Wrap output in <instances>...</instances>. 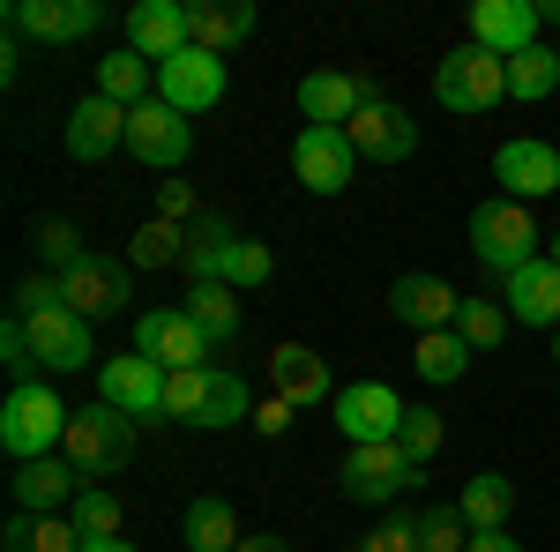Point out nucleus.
I'll return each mask as SVG.
<instances>
[{
  "label": "nucleus",
  "mask_w": 560,
  "mask_h": 552,
  "mask_svg": "<svg viewBox=\"0 0 560 552\" xmlns=\"http://www.w3.org/2000/svg\"><path fill=\"white\" fill-rule=\"evenodd\" d=\"M68 403L52 396L45 381L31 388H8V403H0V448L15 456V463H38V456H60V441H68Z\"/></svg>",
  "instance_id": "obj_1"
},
{
  "label": "nucleus",
  "mask_w": 560,
  "mask_h": 552,
  "mask_svg": "<svg viewBox=\"0 0 560 552\" xmlns=\"http://www.w3.org/2000/svg\"><path fill=\"white\" fill-rule=\"evenodd\" d=\"M471 255L493 277H516L523 261H538V216H530V202H509V195L478 202L471 210Z\"/></svg>",
  "instance_id": "obj_2"
},
{
  "label": "nucleus",
  "mask_w": 560,
  "mask_h": 552,
  "mask_svg": "<svg viewBox=\"0 0 560 552\" xmlns=\"http://www.w3.org/2000/svg\"><path fill=\"white\" fill-rule=\"evenodd\" d=\"M433 97H441L448 113H464V120H478V113H493V105L509 97V60L464 38L456 52H448V60H441V75H433Z\"/></svg>",
  "instance_id": "obj_3"
},
{
  "label": "nucleus",
  "mask_w": 560,
  "mask_h": 552,
  "mask_svg": "<svg viewBox=\"0 0 560 552\" xmlns=\"http://www.w3.org/2000/svg\"><path fill=\"white\" fill-rule=\"evenodd\" d=\"M60 456L83 470V485H105V470H120L135 456V419H128V411H113V403H90V411L68 419Z\"/></svg>",
  "instance_id": "obj_4"
},
{
  "label": "nucleus",
  "mask_w": 560,
  "mask_h": 552,
  "mask_svg": "<svg viewBox=\"0 0 560 552\" xmlns=\"http://www.w3.org/2000/svg\"><path fill=\"white\" fill-rule=\"evenodd\" d=\"M135 351H142L150 366H165V374H187V366H210L217 359V343L195 329L187 306H150V314L135 321Z\"/></svg>",
  "instance_id": "obj_5"
},
{
  "label": "nucleus",
  "mask_w": 560,
  "mask_h": 552,
  "mask_svg": "<svg viewBox=\"0 0 560 552\" xmlns=\"http://www.w3.org/2000/svg\"><path fill=\"white\" fill-rule=\"evenodd\" d=\"M337 433H345L351 448H374V441H396L404 433V396L396 388H382V381H351V388H337Z\"/></svg>",
  "instance_id": "obj_6"
},
{
  "label": "nucleus",
  "mask_w": 560,
  "mask_h": 552,
  "mask_svg": "<svg viewBox=\"0 0 560 552\" xmlns=\"http://www.w3.org/2000/svg\"><path fill=\"white\" fill-rule=\"evenodd\" d=\"M128 150L142 157L150 172H165L173 179L179 165H187V150H195V134H187V113H173L165 97H142L128 113Z\"/></svg>",
  "instance_id": "obj_7"
},
{
  "label": "nucleus",
  "mask_w": 560,
  "mask_h": 552,
  "mask_svg": "<svg viewBox=\"0 0 560 552\" xmlns=\"http://www.w3.org/2000/svg\"><path fill=\"white\" fill-rule=\"evenodd\" d=\"M23 329H31V351H38V366L52 374H83L90 359H97V337H90V321L75 306H45V314H23Z\"/></svg>",
  "instance_id": "obj_8"
},
{
  "label": "nucleus",
  "mask_w": 560,
  "mask_h": 552,
  "mask_svg": "<svg viewBox=\"0 0 560 552\" xmlns=\"http://www.w3.org/2000/svg\"><path fill=\"white\" fill-rule=\"evenodd\" d=\"M128 261H105V255H83L75 269H60V306H75L83 321H105V314H128Z\"/></svg>",
  "instance_id": "obj_9"
},
{
  "label": "nucleus",
  "mask_w": 560,
  "mask_h": 552,
  "mask_svg": "<svg viewBox=\"0 0 560 552\" xmlns=\"http://www.w3.org/2000/svg\"><path fill=\"white\" fill-rule=\"evenodd\" d=\"M97 23H105L97 0H15L8 8V31L38 38V45H83V38H97Z\"/></svg>",
  "instance_id": "obj_10"
},
{
  "label": "nucleus",
  "mask_w": 560,
  "mask_h": 552,
  "mask_svg": "<svg viewBox=\"0 0 560 552\" xmlns=\"http://www.w3.org/2000/svg\"><path fill=\"white\" fill-rule=\"evenodd\" d=\"M382 90L366 83V75H345V68H314L300 83V120L306 128H351L366 105H374Z\"/></svg>",
  "instance_id": "obj_11"
},
{
  "label": "nucleus",
  "mask_w": 560,
  "mask_h": 552,
  "mask_svg": "<svg viewBox=\"0 0 560 552\" xmlns=\"http://www.w3.org/2000/svg\"><path fill=\"white\" fill-rule=\"evenodd\" d=\"M158 97H165L173 113H187V120H195V113H217V105H224V60L202 52V45H187L179 60L158 68Z\"/></svg>",
  "instance_id": "obj_12"
},
{
  "label": "nucleus",
  "mask_w": 560,
  "mask_h": 552,
  "mask_svg": "<svg viewBox=\"0 0 560 552\" xmlns=\"http://www.w3.org/2000/svg\"><path fill=\"white\" fill-rule=\"evenodd\" d=\"M97 403L128 411L135 425H142V419H165V366H150L142 351H120V359H105V381H97Z\"/></svg>",
  "instance_id": "obj_13"
},
{
  "label": "nucleus",
  "mask_w": 560,
  "mask_h": 552,
  "mask_svg": "<svg viewBox=\"0 0 560 552\" xmlns=\"http://www.w3.org/2000/svg\"><path fill=\"white\" fill-rule=\"evenodd\" d=\"M292 172H300V187H314V195H345L351 172H359V150H351L345 128H300Z\"/></svg>",
  "instance_id": "obj_14"
},
{
  "label": "nucleus",
  "mask_w": 560,
  "mask_h": 552,
  "mask_svg": "<svg viewBox=\"0 0 560 552\" xmlns=\"http://www.w3.org/2000/svg\"><path fill=\"white\" fill-rule=\"evenodd\" d=\"M404 485H419V463L404 456V441H374L345 456V501H396Z\"/></svg>",
  "instance_id": "obj_15"
},
{
  "label": "nucleus",
  "mask_w": 560,
  "mask_h": 552,
  "mask_svg": "<svg viewBox=\"0 0 560 552\" xmlns=\"http://www.w3.org/2000/svg\"><path fill=\"white\" fill-rule=\"evenodd\" d=\"M493 179H501L509 202H538V195H553V187H560V150H553V142H538V134L501 142V150H493Z\"/></svg>",
  "instance_id": "obj_16"
},
{
  "label": "nucleus",
  "mask_w": 560,
  "mask_h": 552,
  "mask_svg": "<svg viewBox=\"0 0 560 552\" xmlns=\"http://www.w3.org/2000/svg\"><path fill=\"white\" fill-rule=\"evenodd\" d=\"M388 314H396L411 337H433V329H456V321H464V292L441 284V277H396Z\"/></svg>",
  "instance_id": "obj_17"
},
{
  "label": "nucleus",
  "mask_w": 560,
  "mask_h": 552,
  "mask_svg": "<svg viewBox=\"0 0 560 552\" xmlns=\"http://www.w3.org/2000/svg\"><path fill=\"white\" fill-rule=\"evenodd\" d=\"M187 0H135L128 8V52H142L150 68H165L187 52Z\"/></svg>",
  "instance_id": "obj_18"
},
{
  "label": "nucleus",
  "mask_w": 560,
  "mask_h": 552,
  "mask_svg": "<svg viewBox=\"0 0 560 552\" xmlns=\"http://www.w3.org/2000/svg\"><path fill=\"white\" fill-rule=\"evenodd\" d=\"M269 396H284L292 411H306V403H337L329 359L306 351V343H277V351H269Z\"/></svg>",
  "instance_id": "obj_19"
},
{
  "label": "nucleus",
  "mask_w": 560,
  "mask_h": 552,
  "mask_svg": "<svg viewBox=\"0 0 560 552\" xmlns=\"http://www.w3.org/2000/svg\"><path fill=\"white\" fill-rule=\"evenodd\" d=\"M501 306L523 329H560V261L538 255V261H523L516 277H501Z\"/></svg>",
  "instance_id": "obj_20"
},
{
  "label": "nucleus",
  "mask_w": 560,
  "mask_h": 552,
  "mask_svg": "<svg viewBox=\"0 0 560 552\" xmlns=\"http://www.w3.org/2000/svg\"><path fill=\"white\" fill-rule=\"evenodd\" d=\"M8 493H15V508H23V515H60V508H75L83 470L68 463V456H38V463H15Z\"/></svg>",
  "instance_id": "obj_21"
},
{
  "label": "nucleus",
  "mask_w": 560,
  "mask_h": 552,
  "mask_svg": "<svg viewBox=\"0 0 560 552\" xmlns=\"http://www.w3.org/2000/svg\"><path fill=\"white\" fill-rule=\"evenodd\" d=\"M538 8L530 0H471V45H486V52H501V60H516V52H530L538 45Z\"/></svg>",
  "instance_id": "obj_22"
},
{
  "label": "nucleus",
  "mask_w": 560,
  "mask_h": 552,
  "mask_svg": "<svg viewBox=\"0 0 560 552\" xmlns=\"http://www.w3.org/2000/svg\"><path fill=\"white\" fill-rule=\"evenodd\" d=\"M113 150H128V105H113V97H97V90H90L83 105L68 113V157L105 165Z\"/></svg>",
  "instance_id": "obj_23"
},
{
  "label": "nucleus",
  "mask_w": 560,
  "mask_h": 552,
  "mask_svg": "<svg viewBox=\"0 0 560 552\" xmlns=\"http://www.w3.org/2000/svg\"><path fill=\"white\" fill-rule=\"evenodd\" d=\"M345 134H351V150H359V157H374V165H404V157L419 150L411 113H404V105H388V97H374V105H366Z\"/></svg>",
  "instance_id": "obj_24"
},
{
  "label": "nucleus",
  "mask_w": 560,
  "mask_h": 552,
  "mask_svg": "<svg viewBox=\"0 0 560 552\" xmlns=\"http://www.w3.org/2000/svg\"><path fill=\"white\" fill-rule=\"evenodd\" d=\"M255 31V8L247 0H187V38L202 45V52H232V45Z\"/></svg>",
  "instance_id": "obj_25"
},
{
  "label": "nucleus",
  "mask_w": 560,
  "mask_h": 552,
  "mask_svg": "<svg viewBox=\"0 0 560 552\" xmlns=\"http://www.w3.org/2000/svg\"><path fill=\"white\" fill-rule=\"evenodd\" d=\"M0 552H83V530L68 515H8L0 522Z\"/></svg>",
  "instance_id": "obj_26"
},
{
  "label": "nucleus",
  "mask_w": 560,
  "mask_h": 552,
  "mask_svg": "<svg viewBox=\"0 0 560 552\" xmlns=\"http://www.w3.org/2000/svg\"><path fill=\"white\" fill-rule=\"evenodd\" d=\"M464 522H471V538H493V530H509V508H516V485L501 478V470H478L464 478Z\"/></svg>",
  "instance_id": "obj_27"
},
{
  "label": "nucleus",
  "mask_w": 560,
  "mask_h": 552,
  "mask_svg": "<svg viewBox=\"0 0 560 552\" xmlns=\"http://www.w3.org/2000/svg\"><path fill=\"white\" fill-rule=\"evenodd\" d=\"M232 247H240V232H232V224L210 210L202 224H187V261H179V269H187L195 284H224V261H232Z\"/></svg>",
  "instance_id": "obj_28"
},
{
  "label": "nucleus",
  "mask_w": 560,
  "mask_h": 552,
  "mask_svg": "<svg viewBox=\"0 0 560 552\" xmlns=\"http://www.w3.org/2000/svg\"><path fill=\"white\" fill-rule=\"evenodd\" d=\"M224 425H255V396L232 366H210V388H202V419L195 433H224Z\"/></svg>",
  "instance_id": "obj_29"
},
{
  "label": "nucleus",
  "mask_w": 560,
  "mask_h": 552,
  "mask_svg": "<svg viewBox=\"0 0 560 552\" xmlns=\"http://www.w3.org/2000/svg\"><path fill=\"white\" fill-rule=\"evenodd\" d=\"M97 97H113V105H142V97H158V68L142 60V52H105L97 60Z\"/></svg>",
  "instance_id": "obj_30"
},
{
  "label": "nucleus",
  "mask_w": 560,
  "mask_h": 552,
  "mask_svg": "<svg viewBox=\"0 0 560 552\" xmlns=\"http://www.w3.org/2000/svg\"><path fill=\"white\" fill-rule=\"evenodd\" d=\"M179 538H187V552H232L240 545V515H232V501L202 493V501L187 508V522H179Z\"/></svg>",
  "instance_id": "obj_31"
},
{
  "label": "nucleus",
  "mask_w": 560,
  "mask_h": 552,
  "mask_svg": "<svg viewBox=\"0 0 560 552\" xmlns=\"http://www.w3.org/2000/svg\"><path fill=\"white\" fill-rule=\"evenodd\" d=\"M179 306L195 314V329H202V337H210L217 351L240 337V298H232V284H195V292L179 298Z\"/></svg>",
  "instance_id": "obj_32"
},
{
  "label": "nucleus",
  "mask_w": 560,
  "mask_h": 552,
  "mask_svg": "<svg viewBox=\"0 0 560 552\" xmlns=\"http://www.w3.org/2000/svg\"><path fill=\"white\" fill-rule=\"evenodd\" d=\"M553 90H560V52L553 45H530V52L509 60V97L538 105V97H553Z\"/></svg>",
  "instance_id": "obj_33"
},
{
  "label": "nucleus",
  "mask_w": 560,
  "mask_h": 552,
  "mask_svg": "<svg viewBox=\"0 0 560 552\" xmlns=\"http://www.w3.org/2000/svg\"><path fill=\"white\" fill-rule=\"evenodd\" d=\"M128 261H135V269H179V261H187V232H179V224H165V216H150V224L135 232Z\"/></svg>",
  "instance_id": "obj_34"
},
{
  "label": "nucleus",
  "mask_w": 560,
  "mask_h": 552,
  "mask_svg": "<svg viewBox=\"0 0 560 552\" xmlns=\"http://www.w3.org/2000/svg\"><path fill=\"white\" fill-rule=\"evenodd\" d=\"M427 381H464V366H471V343L456 337V329H433V337H419V359H411Z\"/></svg>",
  "instance_id": "obj_35"
},
{
  "label": "nucleus",
  "mask_w": 560,
  "mask_h": 552,
  "mask_svg": "<svg viewBox=\"0 0 560 552\" xmlns=\"http://www.w3.org/2000/svg\"><path fill=\"white\" fill-rule=\"evenodd\" d=\"M509 321H516V314H509L501 298H464V321H456V337L471 343V351H501V343H509Z\"/></svg>",
  "instance_id": "obj_36"
},
{
  "label": "nucleus",
  "mask_w": 560,
  "mask_h": 552,
  "mask_svg": "<svg viewBox=\"0 0 560 552\" xmlns=\"http://www.w3.org/2000/svg\"><path fill=\"white\" fill-rule=\"evenodd\" d=\"M68 522L83 530V545H90V538H120V501H113L105 485H83L75 508H68Z\"/></svg>",
  "instance_id": "obj_37"
},
{
  "label": "nucleus",
  "mask_w": 560,
  "mask_h": 552,
  "mask_svg": "<svg viewBox=\"0 0 560 552\" xmlns=\"http://www.w3.org/2000/svg\"><path fill=\"white\" fill-rule=\"evenodd\" d=\"M419 552H471V522H464V508H456V501L419 515Z\"/></svg>",
  "instance_id": "obj_38"
},
{
  "label": "nucleus",
  "mask_w": 560,
  "mask_h": 552,
  "mask_svg": "<svg viewBox=\"0 0 560 552\" xmlns=\"http://www.w3.org/2000/svg\"><path fill=\"white\" fill-rule=\"evenodd\" d=\"M0 366H8V381H15V388L38 381V351H31V329H23V314H8V321H0Z\"/></svg>",
  "instance_id": "obj_39"
},
{
  "label": "nucleus",
  "mask_w": 560,
  "mask_h": 552,
  "mask_svg": "<svg viewBox=\"0 0 560 552\" xmlns=\"http://www.w3.org/2000/svg\"><path fill=\"white\" fill-rule=\"evenodd\" d=\"M202 388H210V366L165 374V419H173V425H195V419H202Z\"/></svg>",
  "instance_id": "obj_40"
},
{
  "label": "nucleus",
  "mask_w": 560,
  "mask_h": 552,
  "mask_svg": "<svg viewBox=\"0 0 560 552\" xmlns=\"http://www.w3.org/2000/svg\"><path fill=\"white\" fill-rule=\"evenodd\" d=\"M38 255H45V277H60V269L83 261V239H75L68 216H38Z\"/></svg>",
  "instance_id": "obj_41"
},
{
  "label": "nucleus",
  "mask_w": 560,
  "mask_h": 552,
  "mask_svg": "<svg viewBox=\"0 0 560 552\" xmlns=\"http://www.w3.org/2000/svg\"><path fill=\"white\" fill-rule=\"evenodd\" d=\"M396 441H404V456H411V463H433V456H441V411H433V403H411Z\"/></svg>",
  "instance_id": "obj_42"
},
{
  "label": "nucleus",
  "mask_w": 560,
  "mask_h": 552,
  "mask_svg": "<svg viewBox=\"0 0 560 552\" xmlns=\"http://www.w3.org/2000/svg\"><path fill=\"white\" fill-rule=\"evenodd\" d=\"M269 269H277L269 247H261V239H240L232 261H224V284H232V292H255V284H269Z\"/></svg>",
  "instance_id": "obj_43"
},
{
  "label": "nucleus",
  "mask_w": 560,
  "mask_h": 552,
  "mask_svg": "<svg viewBox=\"0 0 560 552\" xmlns=\"http://www.w3.org/2000/svg\"><path fill=\"white\" fill-rule=\"evenodd\" d=\"M158 216L187 232V224H202V216H210V210L195 202V187H187V179H158Z\"/></svg>",
  "instance_id": "obj_44"
},
{
  "label": "nucleus",
  "mask_w": 560,
  "mask_h": 552,
  "mask_svg": "<svg viewBox=\"0 0 560 552\" xmlns=\"http://www.w3.org/2000/svg\"><path fill=\"white\" fill-rule=\"evenodd\" d=\"M359 552H419V515H396V522H382V530H366Z\"/></svg>",
  "instance_id": "obj_45"
},
{
  "label": "nucleus",
  "mask_w": 560,
  "mask_h": 552,
  "mask_svg": "<svg viewBox=\"0 0 560 552\" xmlns=\"http://www.w3.org/2000/svg\"><path fill=\"white\" fill-rule=\"evenodd\" d=\"M292 419H300V411H292L284 396H269V403H255V433H284Z\"/></svg>",
  "instance_id": "obj_46"
},
{
  "label": "nucleus",
  "mask_w": 560,
  "mask_h": 552,
  "mask_svg": "<svg viewBox=\"0 0 560 552\" xmlns=\"http://www.w3.org/2000/svg\"><path fill=\"white\" fill-rule=\"evenodd\" d=\"M471 552H523V545L509 538V530H493V538H471Z\"/></svg>",
  "instance_id": "obj_47"
},
{
  "label": "nucleus",
  "mask_w": 560,
  "mask_h": 552,
  "mask_svg": "<svg viewBox=\"0 0 560 552\" xmlns=\"http://www.w3.org/2000/svg\"><path fill=\"white\" fill-rule=\"evenodd\" d=\"M232 552H292V545H284V538H240Z\"/></svg>",
  "instance_id": "obj_48"
},
{
  "label": "nucleus",
  "mask_w": 560,
  "mask_h": 552,
  "mask_svg": "<svg viewBox=\"0 0 560 552\" xmlns=\"http://www.w3.org/2000/svg\"><path fill=\"white\" fill-rule=\"evenodd\" d=\"M83 552H135V545H128V538H90Z\"/></svg>",
  "instance_id": "obj_49"
},
{
  "label": "nucleus",
  "mask_w": 560,
  "mask_h": 552,
  "mask_svg": "<svg viewBox=\"0 0 560 552\" xmlns=\"http://www.w3.org/2000/svg\"><path fill=\"white\" fill-rule=\"evenodd\" d=\"M553 359H560V329H553Z\"/></svg>",
  "instance_id": "obj_50"
},
{
  "label": "nucleus",
  "mask_w": 560,
  "mask_h": 552,
  "mask_svg": "<svg viewBox=\"0 0 560 552\" xmlns=\"http://www.w3.org/2000/svg\"><path fill=\"white\" fill-rule=\"evenodd\" d=\"M553 261H560V232H553Z\"/></svg>",
  "instance_id": "obj_51"
}]
</instances>
